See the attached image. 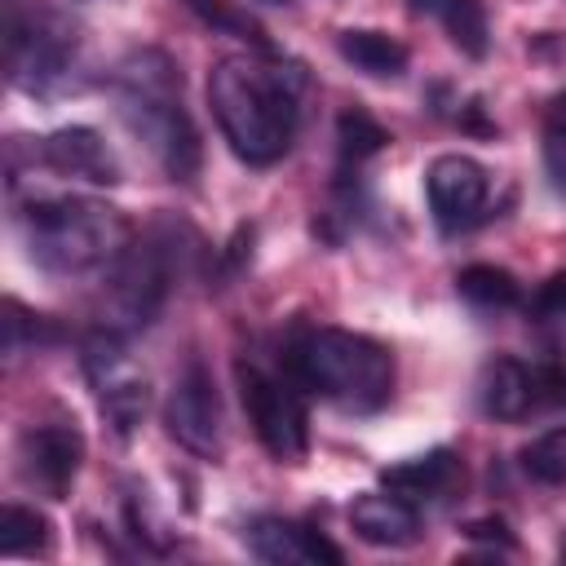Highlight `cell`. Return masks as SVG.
<instances>
[{
	"label": "cell",
	"instance_id": "cell-10",
	"mask_svg": "<svg viewBox=\"0 0 566 566\" xmlns=\"http://www.w3.org/2000/svg\"><path fill=\"white\" fill-rule=\"evenodd\" d=\"M491 177L478 159L469 155H438L424 172V195H429V212L442 230H464L482 203H486Z\"/></svg>",
	"mask_w": 566,
	"mask_h": 566
},
{
	"label": "cell",
	"instance_id": "cell-7",
	"mask_svg": "<svg viewBox=\"0 0 566 566\" xmlns=\"http://www.w3.org/2000/svg\"><path fill=\"white\" fill-rule=\"evenodd\" d=\"M168 287H172V239L146 234L137 243H124V252L115 256V279H111V301H115L119 323L128 327L155 323V314L168 301Z\"/></svg>",
	"mask_w": 566,
	"mask_h": 566
},
{
	"label": "cell",
	"instance_id": "cell-15",
	"mask_svg": "<svg viewBox=\"0 0 566 566\" xmlns=\"http://www.w3.org/2000/svg\"><path fill=\"white\" fill-rule=\"evenodd\" d=\"M455 473H460L455 451L433 447V451H424V455H411V460H402V464H389V469L380 473V482H385L394 495H402V500H429V495H442V491L455 482Z\"/></svg>",
	"mask_w": 566,
	"mask_h": 566
},
{
	"label": "cell",
	"instance_id": "cell-25",
	"mask_svg": "<svg viewBox=\"0 0 566 566\" xmlns=\"http://www.w3.org/2000/svg\"><path fill=\"white\" fill-rule=\"evenodd\" d=\"M544 168H548L553 186L566 195V124H548V133H544Z\"/></svg>",
	"mask_w": 566,
	"mask_h": 566
},
{
	"label": "cell",
	"instance_id": "cell-28",
	"mask_svg": "<svg viewBox=\"0 0 566 566\" xmlns=\"http://www.w3.org/2000/svg\"><path fill=\"white\" fill-rule=\"evenodd\" d=\"M261 4H301V0H261Z\"/></svg>",
	"mask_w": 566,
	"mask_h": 566
},
{
	"label": "cell",
	"instance_id": "cell-9",
	"mask_svg": "<svg viewBox=\"0 0 566 566\" xmlns=\"http://www.w3.org/2000/svg\"><path fill=\"white\" fill-rule=\"evenodd\" d=\"M84 371L88 380L97 385V398H102V411L106 420L115 424L119 438H128L142 416H146V380L128 371V354H124V340L115 332H97L88 345H84Z\"/></svg>",
	"mask_w": 566,
	"mask_h": 566
},
{
	"label": "cell",
	"instance_id": "cell-2",
	"mask_svg": "<svg viewBox=\"0 0 566 566\" xmlns=\"http://www.w3.org/2000/svg\"><path fill=\"white\" fill-rule=\"evenodd\" d=\"M115 106L128 133L159 159L172 181H190L199 172V133L181 102V75L164 49H133L115 75Z\"/></svg>",
	"mask_w": 566,
	"mask_h": 566
},
{
	"label": "cell",
	"instance_id": "cell-3",
	"mask_svg": "<svg viewBox=\"0 0 566 566\" xmlns=\"http://www.w3.org/2000/svg\"><path fill=\"white\" fill-rule=\"evenodd\" d=\"M287 371L301 389L345 411H380L394 394L389 349L345 327H305L287 345Z\"/></svg>",
	"mask_w": 566,
	"mask_h": 566
},
{
	"label": "cell",
	"instance_id": "cell-1",
	"mask_svg": "<svg viewBox=\"0 0 566 566\" xmlns=\"http://www.w3.org/2000/svg\"><path fill=\"white\" fill-rule=\"evenodd\" d=\"M301 75L248 53H230L208 75L212 115L230 150L248 164H274L287 155L301 119Z\"/></svg>",
	"mask_w": 566,
	"mask_h": 566
},
{
	"label": "cell",
	"instance_id": "cell-19",
	"mask_svg": "<svg viewBox=\"0 0 566 566\" xmlns=\"http://www.w3.org/2000/svg\"><path fill=\"white\" fill-rule=\"evenodd\" d=\"M455 287H460L464 301H473L482 310H509V305L522 301L517 279L509 270H500V265H464L455 274Z\"/></svg>",
	"mask_w": 566,
	"mask_h": 566
},
{
	"label": "cell",
	"instance_id": "cell-24",
	"mask_svg": "<svg viewBox=\"0 0 566 566\" xmlns=\"http://www.w3.org/2000/svg\"><path fill=\"white\" fill-rule=\"evenodd\" d=\"M531 385H535V402H544V407H566V363L531 367Z\"/></svg>",
	"mask_w": 566,
	"mask_h": 566
},
{
	"label": "cell",
	"instance_id": "cell-14",
	"mask_svg": "<svg viewBox=\"0 0 566 566\" xmlns=\"http://www.w3.org/2000/svg\"><path fill=\"white\" fill-rule=\"evenodd\" d=\"M349 522H354V535L376 548H407L420 535V517L402 495H376V491L358 495L349 504Z\"/></svg>",
	"mask_w": 566,
	"mask_h": 566
},
{
	"label": "cell",
	"instance_id": "cell-21",
	"mask_svg": "<svg viewBox=\"0 0 566 566\" xmlns=\"http://www.w3.org/2000/svg\"><path fill=\"white\" fill-rule=\"evenodd\" d=\"M49 548V517L27 509V504H4L0 517V553L18 557V553H40Z\"/></svg>",
	"mask_w": 566,
	"mask_h": 566
},
{
	"label": "cell",
	"instance_id": "cell-11",
	"mask_svg": "<svg viewBox=\"0 0 566 566\" xmlns=\"http://www.w3.org/2000/svg\"><path fill=\"white\" fill-rule=\"evenodd\" d=\"M84 460V438L75 424H35L22 433V469L49 495H66Z\"/></svg>",
	"mask_w": 566,
	"mask_h": 566
},
{
	"label": "cell",
	"instance_id": "cell-13",
	"mask_svg": "<svg viewBox=\"0 0 566 566\" xmlns=\"http://www.w3.org/2000/svg\"><path fill=\"white\" fill-rule=\"evenodd\" d=\"M248 548L261 562H274V566H301V562L340 566V548L327 535H318L301 522H287V517H256L248 526Z\"/></svg>",
	"mask_w": 566,
	"mask_h": 566
},
{
	"label": "cell",
	"instance_id": "cell-4",
	"mask_svg": "<svg viewBox=\"0 0 566 566\" xmlns=\"http://www.w3.org/2000/svg\"><path fill=\"white\" fill-rule=\"evenodd\" d=\"M31 261L49 274H84L115 261L128 243V226L97 199H40L22 217Z\"/></svg>",
	"mask_w": 566,
	"mask_h": 566
},
{
	"label": "cell",
	"instance_id": "cell-17",
	"mask_svg": "<svg viewBox=\"0 0 566 566\" xmlns=\"http://www.w3.org/2000/svg\"><path fill=\"white\" fill-rule=\"evenodd\" d=\"M336 53H340L354 71H363V75H371V80H398V75L407 71V44H398V40L385 35V31L349 27V31L336 35Z\"/></svg>",
	"mask_w": 566,
	"mask_h": 566
},
{
	"label": "cell",
	"instance_id": "cell-27",
	"mask_svg": "<svg viewBox=\"0 0 566 566\" xmlns=\"http://www.w3.org/2000/svg\"><path fill=\"white\" fill-rule=\"evenodd\" d=\"M548 124H566V93L553 97V106H548Z\"/></svg>",
	"mask_w": 566,
	"mask_h": 566
},
{
	"label": "cell",
	"instance_id": "cell-23",
	"mask_svg": "<svg viewBox=\"0 0 566 566\" xmlns=\"http://www.w3.org/2000/svg\"><path fill=\"white\" fill-rule=\"evenodd\" d=\"M526 310H531L535 318H544V323H553V318H566V270L548 274V279L535 287V296L526 301Z\"/></svg>",
	"mask_w": 566,
	"mask_h": 566
},
{
	"label": "cell",
	"instance_id": "cell-6",
	"mask_svg": "<svg viewBox=\"0 0 566 566\" xmlns=\"http://www.w3.org/2000/svg\"><path fill=\"white\" fill-rule=\"evenodd\" d=\"M234 376H239V398H243V411H248V424H252L256 442L279 464L305 460V451H310V420H305V407L292 394V385L274 380L270 371H261L252 363H239Z\"/></svg>",
	"mask_w": 566,
	"mask_h": 566
},
{
	"label": "cell",
	"instance_id": "cell-12",
	"mask_svg": "<svg viewBox=\"0 0 566 566\" xmlns=\"http://www.w3.org/2000/svg\"><path fill=\"white\" fill-rule=\"evenodd\" d=\"M40 159L62 172V177H80V181H93V186H115L119 181V159L115 150L102 142L97 128L88 124H71V128H57L40 142Z\"/></svg>",
	"mask_w": 566,
	"mask_h": 566
},
{
	"label": "cell",
	"instance_id": "cell-26",
	"mask_svg": "<svg viewBox=\"0 0 566 566\" xmlns=\"http://www.w3.org/2000/svg\"><path fill=\"white\" fill-rule=\"evenodd\" d=\"M464 535H469V539H495V544L513 548V535H509V526H504L500 517H478V522L464 526Z\"/></svg>",
	"mask_w": 566,
	"mask_h": 566
},
{
	"label": "cell",
	"instance_id": "cell-20",
	"mask_svg": "<svg viewBox=\"0 0 566 566\" xmlns=\"http://www.w3.org/2000/svg\"><path fill=\"white\" fill-rule=\"evenodd\" d=\"M389 142V133L367 115V111H345L336 119V150H340V164H363L371 155H380Z\"/></svg>",
	"mask_w": 566,
	"mask_h": 566
},
{
	"label": "cell",
	"instance_id": "cell-22",
	"mask_svg": "<svg viewBox=\"0 0 566 566\" xmlns=\"http://www.w3.org/2000/svg\"><path fill=\"white\" fill-rule=\"evenodd\" d=\"M522 469H526V478H535V482H544V486L566 482V429L539 433V438L522 451Z\"/></svg>",
	"mask_w": 566,
	"mask_h": 566
},
{
	"label": "cell",
	"instance_id": "cell-8",
	"mask_svg": "<svg viewBox=\"0 0 566 566\" xmlns=\"http://www.w3.org/2000/svg\"><path fill=\"white\" fill-rule=\"evenodd\" d=\"M164 424L195 455L221 451V398H217V385H212V371L203 367V358H190L177 371L168 402H164Z\"/></svg>",
	"mask_w": 566,
	"mask_h": 566
},
{
	"label": "cell",
	"instance_id": "cell-16",
	"mask_svg": "<svg viewBox=\"0 0 566 566\" xmlns=\"http://www.w3.org/2000/svg\"><path fill=\"white\" fill-rule=\"evenodd\" d=\"M411 13L442 22L447 40H451L464 57H486V49H491V27H486L482 0H411Z\"/></svg>",
	"mask_w": 566,
	"mask_h": 566
},
{
	"label": "cell",
	"instance_id": "cell-18",
	"mask_svg": "<svg viewBox=\"0 0 566 566\" xmlns=\"http://www.w3.org/2000/svg\"><path fill=\"white\" fill-rule=\"evenodd\" d=\"M482 407L495 420H517L535 407V385H531V367H522L517 358H495L482 371Z\"/></svg>",
	"mask_w": 566,
	"mask_h": 566
},
{
	"label": "cell",
	"instance_id": "cell-5",
	"mask_svg": "<svg viewBox=\"0 0 566 566\" xmlns=\"http://www.w3.org/2000/svg\"><path fill=\"white\" fill-rule=\"evenodd\" d=\"M80 57L75 31L53 13H9V75L27 93H57L71 84Z\"/></svg>",
	"mask_w": 566,
	"mask_h": 566
}]
</instances>
